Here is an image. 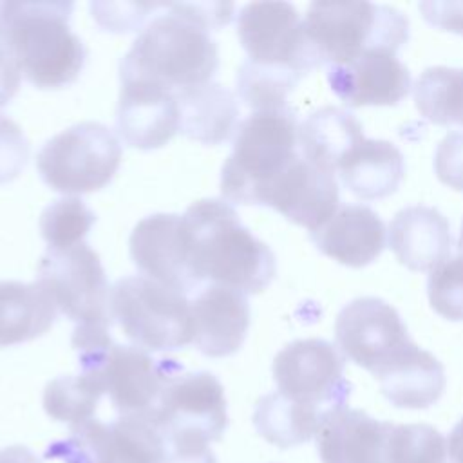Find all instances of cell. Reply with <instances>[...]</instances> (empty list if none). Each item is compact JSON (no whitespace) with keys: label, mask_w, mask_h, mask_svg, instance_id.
<instances>
[{"label":"cell","mask_w":463,"mask_h":463,"mask_svg":"<svg viewBox=\"0 0 463 463\" xmlns=\"http://www.w3.org/2000/svg\"><path fill=\"white\" fill-rule=\"evenodd\" d=\"M190 268L199 282L210 280L244 295L266 289L277 273L273 251L242 226L230 203L201 199L181 215Z\"/></svg>","instance_id":"1"},{"label":"cell","mask_w":463,"mask_h":463,"mask_svg":"<svg viewBox=\"0 0 463 463\" xmlns=\"http://www.w3.org/2000/svg\"><path fill=\"white\" fill-rule=\"evenodd\" d=\"M72 7L56 0L0 2V43L38 89L67 87L85 65V45L69 27Z\"/></svg>","instance_id":"2"},{"label":"cell","mask_w":463,"mask_h":463,"mask_svg":"<svg viewBox=\"0 0 463 463\" xmlns=\"http://www.w3.org/2000/svg\"><path fill=\"white\" fill-rule=\"evenodd\" d=\"M137 34L119 65L121 80H148L172 92L203 85L219 67L210 31L195 20L166 7Z\"/></svg>","instance_id":"3"},{"label":"cell","mask_w":463,"mask_h":463,"mask_svg":"<svg viewBox=\"0 0 463 463\" xmlns=\"http://www.w3.org/2000/svg\"><path fill=\"white\" fill-rule=\"evenodd\" d=\"M304 29L320 65H336L367 51L396 52L409 38L407 18L382 4L313 2Z\"/></svg>","instance_id":"4"},{"label":"cell","mask_w":463,"mask_h":463,"mask_svg":"<svg viewBox=\"0 0 463 463\" xmlns=\"http://www.w3.org/2000/svg\"><path fill=\"white\" fill-rule=\"evenodd\" d=\"M298 154V123L291 110L253 112L239 123L233 150L222 165V197L233 204H253L257 192Z\"/></svg>","instance_id":"5"},{"label":"cell","mask_w":463,"mask_h":463,"mask_svg":"<svg viewBox=\"0 0 463 463\" xmlns=\"http://www.w3.org/2000/svg\"><path fill=\"white\" fill-rule=\"evenodd\" d=\"M110 313L139 349L163 353L192 344L186 295L145 275L123 277L110 288Z\"/></svg>","instance_id":"6"},{"label":"cell","mask_w":463,"mask_h":463,"mask_svg":"<svg viewBox=\"0 0 463 463\" xmlns=\"http://www.w3.org/2000/svg\"><path fill=\"white\" fill-rule=\"evenodd\" d=\"M121 163V143L98 121H83L52 136L36 156V168L47 186L78 195L107 186Z\"/></svg>","instance_id":"7"},{"label":"cell","mask_w":463,"mask_h":463,"mask_svg":"<svg viewBox=\"0 0 463 463\" xmlns=\"http://www.w3.org/2000/svg\"><path fill=\"white\" fill-rule=\"evenodd\" d=\"M152 418L168 450L208 449L228 427L221 382L208 371L175 373L165 385Z\"/></svg>","instance_id":"8"},{"label":"cell","mask_w":463,"mask_h":463,"mask_svg":"<svg viewBox=\"0 0 463 463\" xmlns=\"http://www.w3.org/2000/svg\"><path fill=\"white\" fill-rule=\"evenodd\" d=\"M43 456L61 463H163L166 441L152 412L119 414L110 423L92 418L72 427L71 434L52 441Z\"/></svg>","instance_id":"9"},{"label":"cell","mask_w":463,"mask_h":463,"mask_svg":"<svg viewBox=\"0 0 463 463\" xmlns=\"http://www.w3.org/2000/svg\"><path fill=\"white\" fill-rule=\"evenodd\" d=\"M38 282L76 326L110 327V288L101 260L89 244L49 248L38 264Z\"/></svg>","instance_id":"10"},{"label":"cell","mask_w":463,"mask_h":463,"mask_svg":"<svg viewBox=\"0 0 463 463\" xmlns=\"http://www.w3.org/2000/svg\"><path fill=\"white\" fill-rule=\"evenodd\" d=\"M344 367V354L333 344L318 338L295 340L275 356L273 378L282 396L331 418L347 407L351 394Z\"/></svg>","instance_id":"11"},{"label":"cell","mask_w":463,"mask_h":463,"mask_svg":"<svg viewBox=\"0 0 463 463\" xmlns=\"http://www.w3.org/2000/svg\"><path fill=\"white\" fill-rule=\"evenodd\" d=\"M78 362L81 373L99 380L119 414L152 412L166 382L179 373L174 360H154L145 349L114 342L80 353Z\"/></svg>","instance_id":"12"},{"label":"cell","mask_w":463,"mask_h":463,"mask_svg":"<svg viewBox=\"0 0 463 463\" xmlns=\"http://www.w3.org/2000/svg\"><path fill=\"white\" fill-rule=\"evenodd\" d=\"M237 34L248 60L284 67L306 76L320 60L313 51L304 20L288 2H253L237 16Z\"/></svg>","instance_id":"13"},{"label":"cell","mask_w":463,"mask_h":463,"mask_svg":"<svg viewBox=\"0 0 463 463\" xmlns=\"http://www.w3.org/2000/svg\"><path fill=\"white\" fill-rule=\"evenodd\" d=\"M335 336L342 354L373 376L412 342L396 309L374 297L349 302L336 317Z\"/></svg>","instance_id":"14"},{"label":"cell","mask_w":463,"mask_h":463,"mask_svg":"<svg viewBox=\"0 0 463 463\" xmlns=\"http://www.w3.org/2000/svg\"><path fill=\"white\" fill-rule=\"evenodd\" d=\"M338 184L327 172L298 154L255 195L257 206H269L288 221L318 230L338 210Z\"/></svg>","instance_id":"15"},{"label":"cell","mask_w":463,"mask_h":463,"mask_svg":"<svg viewBox=\"0 0 463 463\" xmlns=\"http://www.w3.org/2000/svg\"><path fill=\"white\" fill-rule=\"evenodd\" d=\"M130 257L141 275L181 293L199 286L177 213H154L141 219L130 233Z\"/></svg>","instance_id":"16"},{"label":"cell","mask_w":463,"mask_h":463,"mask_svg":"<svg viewBox=\"0 0 463 463\" xmlns=\"http://www.w3.org/2000/svg\"><path fill=\"white\" fill-rule=\"evenodd\" d=\"M116 128L119 137L134 148L165 146L179 132L175 92L148 80H121Z\"/></svg>","instance_id":"17"},{"label":"cell","mask_w":463,"mask_h":463,"mask_svg":"<svg viewBox=\"0 0 463 463\" xmlns=\"http://www.w3.org/2000/svg\"><path fill=\"white\" fill-rule=\"evenodd\" d=\"M331 90L349 107H389L411 90L409 69L392 51H367L354 60L327 67Z\"/></svg>","instance_id":"18"},{"label":"cell","mask_w":463,"mask_h":463,"mask_svg":"<svg viewBox=\"0 0 463 463\" xmlns=\"http://www.w3.org/2000/svg\"><path fill=\"white\" fill-rule=\"evenodd\" d=\"M394 423L344 407L317 434L322 463H396Z\"/></svg>","instance_id":"19"},{"label":"cell","mask_w":463,"mask_h":463,"mask_svg":"<svg viewBox=\"0 0 463 463\" xmlns=\"http://www.w3.org/2000/svg\"><path fill=\"white\" fill-rule=\"evenodd\" d=\"M192 344L210 358L237 353L248 335L250 304L244 293L221 284H210L190 302Z\"/></svg>","instance_id":"20"},{"label":"cell","mask_w":463,"mask_h":463,"mask_svg":"<svg viewBox=\"0 0 463 463\" xmlns=\"http://www.w3.org/2000/svg\"><path fill=\"white\" fill-rule=\"evenodd\" d=\"M315 246L333 260L362 268L371 264L385 248V226L367 206H338L333 217L311 232Z\"/></svg>","instance_id":"21"},{"label":"cell","mask_w":463,"mask_h":463,"mask_svg":"<svg viewBox=\"0 0 463 463\" xmlns=\"http://www.w3.org/2000/svg\"><path fill=\"white\" fill-rule=\"evenodd\" d=\"M389 246L405 268L432 271L452 248L449 221L430 206L403 208L391 221Z\"/></svg>","instance_id":"22"},{"label":"cell","mask_w":463,"mask_h":463,"mask_svg":"<svg viewBox=\"0 0 463 463\" xmlns=\"http://www.w3.org/2000/svg\"><path fill=\"white\" fill-rule=\"evenodd\" d=\"M374 378L382 394L400 409H427L441 398L447 385L443 365L414 342L387 362Z\"/></svg>","instance_id":"23"},{"label":"cell","mask_w":463,"mask_h":463,"mask_svg":"<svg viewBox=\"0 0 463 463\" xmlns=\"http://www.w3.org/2000/svg\"><path fill=\"white\" fill-rule=\"evenodd\" d=\"M179 132L203 145L224 143L239 127L235 96L219 83L208 81L175 92Z\"/></svg>","instance_id":"24"},{"label":"cell","mask_w":463,"mask_h":463,"mask_svg":"<svg viewBox=\"0 0 463 463\" xmlns=\"http://www.w3.org/2000/svg\"><path fill=\"white\" fill-rule=\"evenodd\" d=\"M342 184L360 199H383L400 186L405 163L400 150L382 139H362L340 163Z\"/></svg>","instance_id":"25"},{"label":"cell","mask_w":463,"mask_h":463,"mask_svg":"<svg viewBox=\"0 0 463 463\" xmlns=\"http://www.w3.org/2000/svg\"><path fill=\"white\" fill-rule=\"evenodd\" d=\"M56 313L52 297L38 280H0V347L45 335L52 327Z\"/></svg>","instance_id":"26"},{"label":"cell","mask_w":463,"mask_h":463,"mask_svg":"<svg viewBox=\"0 0 463 463\" xmlns=\"http://www.w3.org/2000/svg\"><path fill=\"white\" fill-rule=\"evenodd\" d=\"M362 139L364 134L358 119L338 107H322L298 125V150L302 157L333 174Z\"/></svg>","instance_id":"27"},{"label":"cell","mask_w":463,"mask_h":463,"mask_svg":"<svg viewBox=\"0 0 463 463\" xmlns=\"http://www.w3.org/2000/svg\"><path fill=\"white\" fill-rule=\"evenodd\" d=\"M329 418L307 405H300L279 391L264 394L255 403V430L279 449H291L309 441Z\"/></svg>","instance_id":"28"},{"label":"cell","mask_w":463,"mask_h":463,"mask_svg":"<svg viewBox=\"0 0 463 463\" xmlns=\"http://www.w3.org/2000/svg\"><path fill=\"white\" fill-rule=\"evenodd\" d=\"M420 114L436 125H463V71L429 67L414 85Z\"/></svg>","instance_id":"29"},{"label":"cell","mask_w":463,"mask_h":463,"mask_svg":"<svg viewBox=\"0 0 463 463\" xmlns=\"http://www.w3.org/2000/svg\"><path fill=\"white\" fill-rule=\"evenodd\" d=\"M103 392L99 380L92 374L58 376L43 391V409L52 420L72 429L92 420Z\"/></svg>","instance_id":"30"},{"label":"cell","mask_w":463,"mask_h":463,"mask_svg":"<svg viewBox=\"0 0 463 463\" xmlns=\"http://www.w3.org/2000/svg\"><path fill=\"white\" fill-rule=\"evenodd\" d=\"M302 78L291 69L246 60L237 72V92L255 112L282 110L288 109V96Z\"/></svg>","instance_id":"31"},{"label":"cell","mask_w":463,"mask_h":463,"mask_svg":"<svg viewBox=\"0 0 463 463\" xmlns=\"http://www.w3.org/2000/svg\"><path fill=\"white\" fill-rule=\"evenodd\" d=\"M96 215L78 197L52 201L40 217V232L51 250L81 244L92 228Z\"/></svg>","instance_id":"32"},{"label":"cell","mask_w":463,"mask_h":463,"mask_svg":"<svg viewBox=\"0 0 463 463\" xmlns=\"http://www.w3.org/2000/svg\"><path fill=\"white\" fill-rule=\"evenodd\" d=\"M396 463H452L447 438L427 423L394 427Z\"/></svg>","instance_id":"33"},{"label":"cell","mask_w":463,"mask_h":463,"mask_svg":"<svg viewBox=\"0 0 463 463\" xmlns=\"http://www.w3.org/2000/svg\"><path fill=\"white\" fill-rule=\"evenodd\" d=\"M430 307L443 318L463 320V255L438 264L427 280Z\"/></svg>","instance_id":"34"},{"label":"cell","mask_w":463,"mask_h":463,"mask_svg":"<svg viewBox=\"0 0 463 463\" xmlns=\"http://www.w3.org/2000/svg\"><path fill=\"white\" fill-rule=\"evenodd\" d=\"M90 14L99 27L110 33H130L143 25L150 13L166 7L156 2H92Z\"/></svg>","instance_id":"35"},{"label":"cell","mask_w":463,"mask_h":463,"mask_svg":"<svg viewBox=\"0 0 463 463\" xmlns=\"http://www.w3.org/2000/svg\"><path fill=\"white\" fill-rule=\"evenodd\" d=\"M29 159V141L22 128L0 114V184L11 183L25 168Z\"/></svg>","instance_id":"36"},{"label":"cell","mask_w":463,"mask_h":463,"mask_svg":"<svg viewBox=\"0 0 463 463\" xmlns=\"http://www.w3.org/2000/svg\"><path fill=\"white\" fill-rule=\"evenodd\" d=\"M434 170L443 184L463 192V132H450L439 141Z\"/></svg>","instance_id":"37"},{"label":"cell","mask_w":463,"mask_h":463,"mask_svg":"<svg viewBox=\"0 0 463 463\" xmlns=\"http://www.w3.org/2000/svg\"><path fill=\"white\" fill-rule=\"evenodd\" d=\"M170 7L195 20L208 31L226 25L232 20L233 9H235L233 4H226V2H175V4H170Z\"/></svg>","instance_id":"38"},{"label":"cell","mask_w":463,"mask_h":463,"mask_svg":"<svg viewBox=\"0 0 463 463\" xmlns=\"http://www.w3.org/2000/svg\"><path fill=\"white\" fill-rule=\"evenodd\" d=\"M418 7L423 13V18L430 25L463 36V0L459 2L429 0V2H421Z\"/></svg>","instance_id":"39"},{"label":"cell","mask_w":463,"mask_h":463,"mask_svg":"<svg viewBox=\"0 0 463 463\" xmlns=\"http://www.w3.org/2000/svg\"><path fill=\"white\" fill-rule=\"evenodd\" d=\"M20 72L0 43V109L11 101L20 87Z\"/></svg>","instance_id":"40"},{"label":"cell","mask_w":463,"mask_h":463,"mask_svg":"<svg viewBox=\"0 0 463 463\" xmlns=\"http://www.w3.org/2000/svg\"><path fill=\"white\" fill-rule=\"evenodd\" d=\"M163 463H217L210 449H190V450H168Z\"/></svg>","instance_id":"41"},{"label":"cell","mask_w":463,"mask_h":463,"mask_svg":"<svg viewBox=\"0 0 463 463\" xmlns=\"http://www.w3.org/2000/svg\"><path fill=\"white\" fill-rule=\"evenodd\" d=\"M0 463H42V459L24 445L0 449Z\"/></svg>","instance_id":"42"},{"label":"cell","mask_w":463,"mask_h":463,"mask_svg":"<svg viewBox=\"0 0 463 463\" xmlns=\"http://www.w3.org/2000/svg\"><path fill=\"white\" fill-rule=\"evenodd\" d=\"M447 449L452 463H463V418L450 430L447 438Z\"/></svg>","instance_id":"43"},{"label":"cell","mask_w":463,"mask_h":463,"mask_svg":"<svg viewBox=\"0 0 463 463\" xmlns=\"http://www.w3.org/2000/svg\"><path fill=\"white\" fill-rule=\"evenodd\" d=\"M459 250H461V255H463V226H461V237H459Z\"/></svg>","instance_id":"44"}]
</instances>
